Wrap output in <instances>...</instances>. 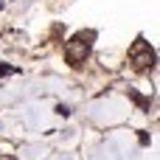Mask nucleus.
<instances>
[{
  "mask_svg": "<svg viewBox=\"0 0 160 160\" xmlns=\"http://www.w3.org/2000/svg\"><path fill=\"white\" fill-rule=\"evenodd\" d=\"M93 39H96V31H79V34H73L68 39V45H65V62L70 68H82L87 62L90 51H93Z\"/></svg>",
  "mask_w": 160,
  "mask_h": 160,
  "instance_id": "f257e3e1",
  "label": "nucleus"
},
{
  "mask_svg": "<svg viewBox=\"0 0 160 160\" xmlns=\"http://www.w3.org/2000/svg\"><path fill=\"white\" fill-rule=\"evenodd\" d=\"M129 62L135 65V70H138V73H143V70L155 68L158 53H155V48H152L146 39H138V42L132 45V51H129Z\"/></svg>",
  "mask_w": 160,
  "mask_h": 160,
  "instance_id": "f03ea898",
  "label": "nucleus"
},
{
  "mask_svg": "<svg viewBox=\"0 0 160 160\" xmlns=\"http://www.w3.org/2000/svg\"><path fill=\"white\" fill-rule=\"evenodd\" d=\"M129 98H132V101H135V104H138L141 110H149V98H143L141 93H135V90H129Z\"/></svg>",
  "mask_w": 160,
  "mask_h": 160,
  "instance_id": "7ed1b4c3",
  "label": "nucleus"
},
{
  "mask_svg": "<svg viewBox=\"0 0 160 160\" xmlns=\"http://www.w3.org/2000/svg\"><path fill=\"white\" fill-rule=\"evenodd\" d=\"M11 73H17V68H11L8 62H0V76H11Z\"/></svg>",
  "mask_w": 160,
  "mask_h": 160,
  "instance_id": "20e7f679",
  "label": "nucleus"
},
{
  "mask_svg": "<svg viewBox=\"0 0 160 160\" xmlns=\"http://www.w3.org/2000/svg\"><path fill=\"white\" fill-rule=\"evenodd\" d=\"M56 112H59V115H70V107H65V104H59V107H56Z\"/></svg>",
  "mask_w": 160,
  "mask_h": 160,
  "instance_id": "39448f33",
  "label": "nucleus"
},
{
  "mask_svg": "<svg viewBox=\"0 0 160 160\" xmlns=\"http://www.w3.org/2000/svg\"><path fill=\"white\" fill-rule=\"evenodd\" d=\"M0 160H17V158H6V155H3V158H0Z\"/></svg>",
  "mask_w": 160,
  "mask_h": 160,
  "instance_id": "423d86ee",
  "label": "nucleus"
},
{
  "mask_svg": "<svg viewBox=\"0 0 160 160\" xmlns=\"http://www.w3.org/2000/svg\"><path fill=\"white\" fill-rule=\"evenodd\" d=\"M0 8H3V3H0Z\"/></svg>",
  "mask_w": 160,
  "mask_h": 160,
  "instance_id": "0eeeda50",
  "label": "nucleus"
}]
</instances>
